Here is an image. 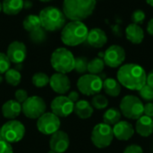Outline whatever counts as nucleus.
<instances>
[{
  "instance_id": "f257e3e1",
  "label": "nucleus",
  "mask_w": 153,
  "mask_h": 153,
  "mask_svg": "<svg viewBox=\"0 0 153 153\" xmlns=\"http://www.w3.org/2000/svg\"><path fill=\"white\" fill-rule=\"evenodd\" d=\"M117 78L122 86L130 91H139L146 84L147 74L140 65L130 63L119 67Z\"/></svg>"
},
{
  "instance_id": "f03ea898",
  "label": "nucleus",
  "mask_w": 153,
  "mask_h": 153,
  "mask_svg": "<svg viewBox=\"0 0 153 153\" xmlns=\"http://www.w3.org/2000/svg\"><path fill=\"white\" fill-rule=\"evenodd\" d=\"M96 4L97 0H64L63 13L66 19L82 21L93 13Z\"/></svg>"
},
{
  "instance_id": "7ed1b4c3",
  "label": "nucleus",
  "mask_w": 153,
  "mask_h": 153,
  "mask_svg": "<svg viewBox=\"0 0 153 153\" xmlns=\"http://www.w3.org/2000/svg\"><path fill=\"white\" fill-rule=\"evenodd\" d=\"M89 29L82 21H71L61 30V40L68 47H76L87 39Z\"/></svg>"
},
{
  "instance_id": "20e7f679",
  "label": "nucleus",
  "mask_w": 153,
  "mask_h": 153,
  "mask_svg": "<svg viewBox=\"0 0 153 153\" xmlns=\"http://www.w3.org/2000/svg\"><path fill=\"white\" fill-rule=\"evenodd\" d=\"M41 27L47 31L60 30L66 24V17L63 11L56 6H47L39 14Z\"/></svg>"
},
{
  "instance_id": "39448f33",
  "label": "nucleus",
  "mask_w": 153,
  "mask_h": 153,
  "mask_svg": "<svg viewBox=\"0 0 153 153\" xmlns=\"http://www.w3.org/2000/svg\"><path fill=\"white\" fill-rule=\"evenodd\" d=\"M75 57L74 54L65 48H58L54 50L50 57V64L56 73L68 74L74 70Z\"/></svg>"
},
{
  "instance_id": "423d86ee",
  "label": "nucleus",
  "mask_w": 153,
  "mask_h": 153,
  "mask_svg": "<svg viewBox=\"0 0 153 153\" xmlns=\"http://www.w3.org/2000/svg\"><path fill=\"white\" fill-rule=\"evenodd\" d=\"M144 105L143 101L134 95L125 96L120 102V111L128 119L137 120L143 115Z\"/></svg>"
},
{
  "instance_id": "0eeeda50",
  "label": "nucleus",
  "mask_w": 153,
  "mask_h": 153,
  "mask_svg": "<svg viewBox=\"0 0 153 153\" xmlns=\"http://www.w3.org/2000/svg\"><path fill=\"white\" fill-rule=\"evenodd\" d=\"M103 86V80L97 74H83L77 81L79 91L86 96H94L99 94Z\"/></svg>"
},
{
  "instance_id": "6e6552de",
  "label": "nucleus",
  "mask_w": 153,
  "mask_h": 153,
  "mask_svg": "<svg viewBox=\"0 0 153 153\" xmlns=\"http://www.w3.org/2000/svg\"><path fill=\"white\" fill-rule=\"evenodd\" d=\"M91 139L95 147L99 149H105L113 142V129L110 126L105 123H100L93 127Z\"/></svg>"
},
{
  "instance_id": "1a4fd4ad",
  "label": "nucleus",
  "mask_w": 153,
  "mask_h": 153,
  "mask_svg": "<svg viewBox=\"0 0 153 153\" xmlns=\"http://www.w3.org/2000/svg\"><path fill=\"white\" fill-rule=\"evenodd\" d=\"M25 131V126L22 122L15 119L9 120L1 127L2 139L9 143H19L23 139Z\"/></svg>"
},
{
  "instance_id": "9d476101",
  "label": "nucleus",
  "mask_w": 153,
  "mask_h": 153,
  "mask_svg": "<svg viewBox=\"0 0 153 153\" xmlns=\"http://www.w3.org/2000/svg\"><path fill=\"white\" fill-rule=\"evenodd\" d=\"M47 109L45 100L39 96H30L22 104V112L30 119H38Z\"/></svg>"
},
{
  "instance_id": "9b49d317",
  "label": "nucleus",
  "mask_w": 153,
  "mask_h": 153,
  "mask_svg": "<svg viewBox=\"0 0 153 153\" xmlns=\"http://www.w3.org/2000/svg\"><path fill=\"white\" fill-rule=\"evenodd\" d=\"M61 125L60 117L52 112H45L37 119V128L45 135H52L59 130Z\"/></svg>"
},
{
  "instance_id": "f8f14e48",
  "label": "nucleus",
  "mask_w": 153,
  "mask_h": 153,
  "mask_svg": "<svg viewBox=\"0 0 153 153\" xmlns=\"http://www.w3.org/2000/svg\"><path fill=\"white\" fill-rule=\"evenodd\" d=\"M126 50L123 47L119 45H112L105 51L103 60L106 65L111 68H117L122 65L126 60Z\"/></svg>"
},
{
  "instance_id": "ddd939ff",
  "label": "nucleus",
  "mask_w": 153,
  "mask_h": 153,
  "mask_svg": "<svg viewBox=\"0 0 153 153\" xmlns=\"http://www.w3.org/2000/svg\"><path fill=\"white\" fill-rule=\"evenodd\" d=\"M50 108L52 113L58 117H66L74 112V103L72 102L67 96L60 95L52 100Z\"/></svg>"
},
{
  "instance_id": "4468645a",
  "label": "nucleus",
  "mask_w": 153,
  "mask_h": 153,
  "mask_svg": "<svg viewBox=\"0 0 153 153\" xmlns=\"http://www.w3.org/2000/svg\"><path fill=\"white\" fill-rule=\"evenodd\" d=\"M6 56L10 62L15 65L22 64L27 56V48L24 43L15 40L9 44Z\"/></svg>"
},
{
  "instance_id": "2eb2a0df",
  "label": "nucleus",
  "mask_w": 153,
  "mask_h": 153,
  "mask_svg": "<svg viewBox=\"0 0 153 153\" xmlns=\"http://www.w3.org/2000/svg\"><path fill=\"white\" fill-rule=\"evenodd\" d=\"M70 145V139L68 134L64 131H56L53 134L49 140L50 150L56 153H64L67 151Z\"/></svg>"
},
{
  "instance_id": "dca6fc26",
  "label": "nucleus",
  "mask_w": 153,
  "mask_h": 153,
  "mask_svg": "<svg viewBox=\"0 0 153 153\" xmlns=\"http://www.w3.org/2000/svg\"><path fill=\"white\" fill-rule=\"evenodd\" d=\"M49 85L56 93L64 95L70 90L71 82L65 74L56 73L50 77Z\"/></svg>"
},
{
  "instance_id": "f3484780",
  "label": "nucleus",
  "mask_w": 153,
  "mask_h": 153,
  "mask_svg": "<svg viewBox=\"0 0 153 153\" xmlns=\"http://www.w3.org/2000/svg\"><path fill=\"white\" fill-rule=\"evenodd\" d=\"M113 134L119 141H128L131 139L134 134V129L133 125L127 121H119L115 126H113Z\"/></svg>"
},
{
  "instance_id": "a211bd4d",
  "label": "nucleus",
  "mask_w": 153,
  "mask_h": 153,
  "mask_svg": "<svg viewBox=\"0 0 153 153\" xmlns=\"http://www.w3.org/2000/svg\"><path fill=\"white\" fill-rule=\"evenodd\" d=\"M87 42L93 48H100L104 47L108 42V37L106 32L100 28H93L89 30L87 36Z\"/></svg>"
},
{
  "instance_id": "6ab92c4d",
  "label": "nucleus",
  "mask_w": 153,
  "mask_h": 153,
  "mask_svg": "<svg viewBox=\"0 0 153 153\" xmlns=\"http://www.w3.org/2000/svg\"><path fill=\"white\" fill-rule=\"evenodd\" d=\"M22 113V104L15 100H10L2 106V114L4 117L9 120L15 119Z\"/></svg>"
},
{
  "instance_id": "aec40b11",
  "label": "nucleus",
  "mask_w": 153,
  "mask_h": 153,
  "mask_svg": "<svg viewBox=\"0 0 153 153\" xmlns=\"http://www.w3.org/2000/svg\"><path fill=\"white\" fill-rule=\"evenodd\" d=\"M135 130H136V133L143 137H148L152 135L153 134L152 117L143 115L136 121Z\"/></svg>"
},
{
  "instance_id": "412c9836",
  "label": "nucleus",
  "mask_w": 153,
  "mask_h": 153,
  "mask_svg": "<svg viewBox=\"0 0 153 153\" xmlns=\"http://www.w3.org/2000/svg\"><path fill=\"white\" fill-rule=\"evenodd\" d=\"M126 36L131 43L141 44L144 39V31L140 25L132 22L126 29Z\"/></svg>"
},
{
  "instance_id": "4be33fe9",
  "label": "nucleus",
  "mask_w": 153,
  "mask_h": 153,
  "mask_svg": "<svg viewBox=\"0 0 153 153\" xmlns=\"http://www.w3.org/2000/svg\"><path fill=\"white\" fill-rule=\"evenodd\" d=\"M74 112L79 118L88 119L92 116L94 110L93 107L89 101L85 100H79L76 103H74Z\"/></svg>"
},
{
  "instance_id": "5701e85b",
  "label": "nucleus",
  "mask_w": 153,
  "mask_h": 153,
  "mask_svg": "<svg viewBox=\"0 0 153 153\" xmlns=\"http://www.w3.org/2000/svg\"><path fill=\"white\" fill-rule=\"evenodd\" d=\"M24 0H3V12L7 15H16L23 9Z\"/></svg>"
},
{
  "instance_id": "b1692460",
  "label": "nucleus",
  "mask_w": 153,
  "mask_h": 153,
  "mask_svg": "<svg viewBox=\"0 0 153 153\" xmlns=\"http://www.w3.org/2000/svg\"><path fill=\"white\" fill-rule=\"evenodd\" d=\"M121 84L120 82L114 78H107L103 81L102 90L105 93L111 97H117L121 92Z\"/></svg>"
},
{
  "instance_id": "393cba45",
  "label": "nucleus",
  "mask_w": 153,
  "mask_h": 153,
  "mask_svg": "<svg viewBox=\"0 0 153 153\" xmlns=\"http://www.w3.org/2000/svg\"><path fill=\"white\" fill-rule=\"evenodd\" d=\"M122 113L120 109L116 108H110L105 111L103 114V123L108 126H115L121 119Z\"/></svg>"
},
{
  "instance_id": "a878e982",
  "label": "nucleus",
  "mask_w": 153,
  "mask_h": 153,
  "mask_svg": "<svg viewBox=\"0 0 153 153\" xmlns=\"http://www.w3.org/2000/svg\"><path fill=\"white\" fill-rule=\"evenodd\" d=\"M22 25L24 30H27L28 32H31L41 27L39 17V15H35V14H30L26 16L22 22Z\"/></svg>"
},
{
  "instance_id": "bb28decb",
  "label": "nucleus",
  "mask_w": 153,
  "mask_h": 153,
  "mask_svg": "<svg viewBox=\"0 0 153 153\" xmlns=\"http://www.w3.org/2000/svg\"><path fill=\"white\" fill-rule=\"evenodd\" d=\"M4 80L8 84L12 86H17L22 81V74L20 71L16 70L15 68H10L4 73Z\"/></svg>"
},
{
  "instance_id": "cd10ccee",
  "label": "nucleus",
  "mask_w": 153,
  "mask_h": 153,
  "mask_svg": "<svg viewBox=\"0 0 153 153\" xmlns=\"http://www.w3.org/2000/svg\"><path fill=\"white\" fill-rule=\"evenodd\" d=\"M105 62L100 57H95L89 61L88 64V72L91 74H99L102 73L105 68Z\"/></svg>"
},
{
  "instance_id": "c85d7f7f",
  "label": "nucleus",
  "mask_w": 153,
  "mask_h": 153,
  "mask_svg": "<svg viewBox=\"0 0 153 153\" xmlns=\"http://www.w3.org/2000/svg\"><path fill=\"white\" fill-rule=\"evenodd\" d=\"M49 76L45 74V73H36L33 74L32 78H31V82L33 83V85L37 88H43L45 86H47L48 84H49Z\"/></svg>"
},
{
  "instance_id": "c756f323",
  "label": "nucleus",
  "mask_w": 153,
  "mask_h": 153,
  "mask_svg": "<svg viewBox=\"0 0 153 153\" xmlns=\"http://www.w3.org/2000/svg\"><path fill=\"white\" fill-rule=\"evenodd\" d=\"M47 39V30L42 27L30 32V39L35 44H40L44 42Z\"/></svg>"
},
{
  "instance_id": "7c9ffc66",
  "label": "nucleus",
  "mask_w": 153,
  "mask_h": 153,
  "mask_svg": "<svg viewBox=\"0 0 153 153\" xmlns=\"http://www.w3.org/2000/svg\"><path fill=\"white\" fill-rule=\"evenodd\" d=\"M91 104L93 107V108L100 110V109H104V108H106L108 107V100L106 96L99 93V94H96V95L93 96Z\"/></svg>"
},
{
  "instance_id": "2f4dec72",
  "label": "nucleus",
  "mask_w": 153,
  "mask_h": 153,
  "mask_svg": "<svg viewBox=\"0 0 153 153\" xmlns=\"http://www.w3.org/2000/svg\"><path fill=\"white\" fill-rule=\"evenodd\" d=\"M88 64H89V61L87 57L85 56L75 57L74 70L79 74H85L88 71Z\"/></svg>"
},
{
  "instance_id": "473e14b6",
  "label": "nucleus",
  "mask_w": 153,
  "mask_h": 153,
  "mask_svg": "<svg viewBox=\"0 0 153 153\" xmlns=\"http://www.w3.org/2000/svg\"><path fill=\"white\" fill-rule=\"evenodd\" d=\"M139 94L142 99L148 102H152L153 101V88L149 86L148 84H145L140 91Z\"/></svg>"
},
{
  "instance_id": "72a5a7b5",
  "label": "nucleus",
  "mask_w": 153,
  "mask_h": 153,
  "mask_svg": "<svg viewBox=\"0 0 153 153\" xmlns=\"http://www.w3.org/2000/svg\"><path fill=\"white\" fill-rule=\"evenodd\" d=\"M11 64L6 54L0 52V74H4V73L10 69Z\"/></svg>"
},
{
  "instance_id": "f704fd0d",
  "label": "nucleus",
  "mask_w": 153,
  "mask_h": 153,
  "mask_svg": "<svg viewBox=\"0 0 153 153\" xmlns=\"http://www.w3.org/2000/svg\"><path fill=\"white\" fill-rule=\"evenodd\" d=\"M145 18H146L145 13L143 10H141V9L135 10L133 13V14H132L133 23H135V24H138V25H140L141 23H143L144 22Z\"/></svg>"
},
{
  "instance_id": "c9c22d12",
  "label": "nucleus",
  "mask_w": 153,
  "mask_h": 153,
  "mask_svg": "<svg viewBox=\"0 0 153 153\" xmlns=\"http://www.w3.org/2000/svg\"><path fill=\"white\" fill-rule=\"evenodd\" d=\"M14 98H15L16 101H18L19 103L22 104L29 98L28 92H27V91H25L23 89H19V90H17L14 92Z\"/></svg>"
},
{
  "instance_id": "e433bc0d",
  "label": "nucleus",
  "mask_w": 153,
  "mask_h": 153,
  "mask_svg": "<svg viewBox=\"0 0 153 153\" xmlns=\"http://www.w3.org/2000/svg\"><path fill=\"white\" fill-rule=\"evenodd\" d=\"M0 153H13L11 143L5 142L4 140H0Z\"/></svg>"
},
{
  "instance_id": "4c0bfd02",
  "label": "nucleus",
  "mask_w": 153,
  "mask_h": 153,
  "mask_svg": "<svg viewBox=\"0 0 153 153\" xmlns=\"http://www.w3.org/2000/svg\"><path fill=\"white\" fill-rule=\"evenodd\" d=\"M123 153H143V150L138 144H131L124 150Z\"/></svg>"
},
{
  "instance_id": "58836bf2",
  "label": "nucleus",
  "mask_w": 153,
  "mask_h": 153,
  "mask_svg": "<svg viewBox=\"0 0 153 153\" xmlns=\"http://www.w3.org/2000/svg\"><path fill=\"white\" fill-rule=\"evenodd\" d=\"M143 115L150 117H153V102H148L144 105Z\"/></svg>"
},
{
  "instance_id": "ea45409f",
  "label": "nucleus",
  "mask_w": 153,
  "mask_h": 153,
  "mask_svg": "<svg viewBox=\"0 0 153 153\" xmlns=\"http://www.w3.org/2000/svg\"><path fill=\"white\" fill-rule=\"evenodd\" d=\"M67 97H68V99H69L72 102H74V103H76V102L79 100V98H80L79 93H78L77 91H71V92L68 94Z\"/></svg>"
},
{
  "instance_id": "a19ab883",
  "label": "nucleus",
  "mask_w": 153,
  "mask_h": 153,
  "mask_svg": "<svg viewBox=\"0 0 153 153\" xmlns=\"http://www.w3.org/2000/svg\"><path fill=\"white\" fill-rule=\"evenodd\" d=\"M146 84H148L149 86H151L153 88V69L149 72V74H147V78H146Z\"/></svg>"
},
{
  "instance_id": "79ce46f5",
  "label": "nucleus",
  "mask_w": 153,
  "mask_h": 153,
  "mask_svg": "<svg viewBox=\"0 0 153 153\" xmlns=\"http://www.w3.org/2000/svg\"><path fill=\"white\" fill-rule=\"evenodd\" d=\"M147 32L153 37V18L151 19L147 23Z\"/></svg>"
},
{
  "instance_id": "37998d69",
  "label": "nucleus",
  "mask_w": 153,
  "mask_h": 153,
  "mask_svg": "<svg viewBox=\"0 0 153 153\" xmlns=\"http://www.w3.org/2000/svg\"><path fill=\"white\" fill-rule=\"evenodd\" d=\"M32 5V3L31 1H29V0H25L23 1V8H26V9H29L30 8Z\"/></svg>"
},
{
  "instance_id": "c03bdc74",
  "label": "nucleus",
  "mask_w": 153,
  "mask_h": 153,
  "mask_svg": "<svg viewBox=\"0 0 153 153\" xmlns=\"http://www.w3.org/2000/svg\"><path fill=\"white\" fill-rule=\"evenodd\" d=\"M146 1V3L149 4V5H151V6H152L153 7V0H145Z\"/></svg>"
},
{
  "instance_id": "a18cd8bd",
  "label": "nucleus",
  "mask_w": 153,
  "mask_h": 153,
  "mask_svg": "<svg viewBox=\"0 0 153 153\" xmlns=\"http://www.w3.org/2000/svg\"><path fill=\"white\" fill-rule=\"evenodd\" d=\"M40 2H43V3H48V2H50L52 0H39Z\"/></svg>"
},
{
  "instance_id": "49530a36",
  "label": "nucleus",
  "mask_w": 153,
  "mask_h": 153,
  "mask_svg": "<svg viewBox=\"0 0 153 153\" xmlns=\"http://www.w3.org/2000/svg\"><path fill=\"white\" fill-rule=\"evenodd\" d=\"M3 80H4V78H3V76H2V75L0 74V83H2Z\"/></svg>"
},
{
  "instance_id": "de8ad7c7",
  "label": "nucleus",
  "mask_w": 153,
  "mask_h": 153,
  "mask_svg": "<svg viewBox=\"0 0 153 153\" xmlns=\"http://www.w3.org/2000/svg\"><path fill=\"white\" fill-rule=\"evenodd\" d=\"M3 11V6H2V2H0V12Z\"/></svg>"
},
{
  "instance_id": "09e8293b",
  "label": "nucleus",
  "mask_w": 153,
  "mask_h": 153,
  "mask_svg": "<svg viewBox=\"0 0 153 153\" xmlns=\"http://www.w3.org/2000/svg\"><path fill=\"white\" fill-rule=\"evenodd\" d=\"M48 153H56V152H55L54 151H52V150H50V151H49V152H48Z\"/></svg>"
},
{
  "instance_id": "8fccbe9b",
  "label": "nucleus",
  "mask_w": 153,
  "mask_h": 153,
  "mask_svg": "<svg viewBox=\"0 0 153 153\" xmlns=\"http://www.w3.org/2000/svg\"><path fill=\"white\" fill-rule=\"evenodd\" d=\"M0 140H2V135H1V128H0Z\"/></svg>"
}]
</instances>
